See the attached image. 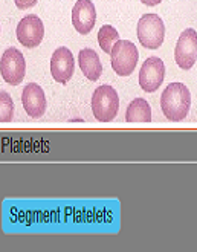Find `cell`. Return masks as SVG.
Instances as JSON below:
<instances>
[{
    "instance_id": "6da1fadb",
    "label": "cell",
    "mask_w": 197,
    "mask_h": 252,
    "mask_svg": "<svg viewBox=\"0 0 197 252\" xmlns=\"http://www.w3.org/2000/svg\"><path fill=\"white\" fill-rule=\"evenodd\" d=\"M191 107V94L184 83H171L161 95V109L168 121H184Z\"/></svg>"
},
{
    "instance_id": "7a4b0ae2",
    "label": "cell",
    "mask_w": 197,
    "mask_h": 252,
    "mask_svg": "<svg viewBox=\"0 0 197 252\" xmlns=\"http://www.w3.org/2000/svg\"><path fill=\"white\" fill-rule=\"evenodd\" d=\"M119 109V96L112 86H99L92 95V112L99 123H110L115 120Z\"/></svg>"
},
{
    "instance_id": "3957f363",
    "label": "cell",
    "mask_w": 197,
    "mask_h": 252,
    "mask_svg": "<svg viewBox=\"0 0 197 252\" xmlns=\"http://www.w3.org/2000/svg\"><path fill=\"white\" fill-rule=\"evenodd\" d=\"M139 60V52L136 49V44L129 40H119L110 54L112 69L119 77H129L133 73L136 64Z\"/></svg>"
},
{
    "instance_id": "277c9868",
    "label": "cell",
    "mask_w": 197,
    "mask_h": 252,
    "mask_svg": "<svg viewBox=\"0 0 197 252\" xmlns=\"http://www.w3.org/2000/svg\"><path fill=\"white\" fill-rule=\"evenodd\" d=\"M138 40L147 49H158L165 38V25L158 14H144L138 22Z\"/></svg>"
},
{
    "instance_id": "5b68a950",
    "label": "cell",
    "mask_w": 197,
    "mask_h": 252,
    "mask_svg": "<svg viewBox=\"0 0 197 252\" xmlns=\"http://www.w3.org/2000/svg\"><path fill=\"white\" fill-rule=\"evenodd\" d=\"M0 72L5 83L11 86H19L26 73V62L23 54L16 48H8L0 60Z\"/></svg>"
},
{
    "instance_id": "8992f818",
    "label": "cell",
    "mask_w": 197,
    "mask_h": 252,
    "mask_svg": "<svg viewBox=\"0 0 197 252\" xmlns=\"http://www.w3.org/2000/svg\"><path fill=\"white\" fill-rule=\"evenodd\" d=\"M174 60L184 70H190L197 62V32L196 29H185L179 35L174 49Z\"/></svg>"
},
{
    "instance_id": "52a82bcc",
    "label": "cell",
    "mask_w": 197,
    "mask_h": 252,
    "mask_svg": "<svg viewBox=\"0 0 197 252\" xmlns=\"http://www.w3.org/2000/svg\"><path fill=\"white\" fill-rule=\"evenodd\" d=\"M164 78H165L164 62L158 57L147 58L139 70V86L142 91L147 94L156 92L164 83Z\"/></svg>"
},
{
    "instance_id": "ba28073f",
    "label": "cell",
    "mask_w": 197,
    "mask_h": 252,
    "mask_svg": "<svg viewBox=\"0 0 197 252\" xmlns=\"http://www.w3.org/2000/svg\"><path fill=\"white\" fill-rule=\"evenodd\" d=\"M44 37V26L40 17L35 14H29L23 17L17 25V40L25 48H37Z\"/></svg>"
},
{
    "instance_id": "9c48e42d",
    "label": "cell",
    "mask_w": 197,
    "mask_h": 252,
    "mask_svg": "<svg viewBox=\"0 0 197 252\" xmlns=\"http://www.w3.org/2000/svg\"><path fill=\"white\" fill-rule=\"evenodd\" d=\"M75 72V58L67 48H58L51 57V75L60 84H67Z\"/></svg>"
},
{
    "instance_id": "30bf717a",
    "label": "cell",
    "mask_w": 197,
    "mask_h": 252,
    "mask_svg": "<svg viewBox=\"0 0 197 252\" xmlns=\"http://www.w3.org/2000/svg\"><path fill=\"white\" fill-rule=\"evenodd\" d=\"M97 22V9L90 0H78L72 9V25L78 34L87 35Z\"/></svg>"
},
{
    "instance_id": "8fae6325",
    "label": "cell",
    "mask_w": 197,
    "mask_h": 252,
    "mask_svg": "<svg viewBox=\"0 0 197 252\" xmlns=\"http://www.w3.org/2000/svg\"><path fill=\"white\" fill-rule=\"evenodd\" d=\"M22 104L26 115L31 118H40L46 112V96L43 89L37 83H29L22 92Z\"/></svg>"
},
{
    "instance_id": "7c38bea8",
    "label": "cell",
    "mask_w": 197,
    "mask_h": 252,
    "mask_svg": "<svg viewBox=\"0 0 197 252\" xmlns=\"http://www.w3.org/2000/svg\"><path fill=\"white\" fill-rule=\"evenodd\" d=\"M78 64H80L83 75L87 80H90V81L99 80L101 73H102V64L99 62L98 54L94 49H90V48L81 49L78 54Z\"/></svg>"
},
{
    "instance_id": "4fadbf2b",
    "label": "cell",
    "mask_w": 197,
    "mask_h": 252,
    "mask_svg": "<svg viewBox=\"0 0 197 252\" xmlns=\"http://www.w3.org/2000/svg\"><path fill=\"white\" fill-rule=\"evenodd\" d=\"M127 123H150L151 121V107L144 98L133 99L126 112Z\"/></svg>"
},
{
    "instance_id": "5bb4252c",
    "label": "cell",
    "mask_w": 197,
    "mask_h": 252,
    "mask_svg": "<svg viewBox=\"0 0 197 252\" xmlns=\"http://www.w3.org/2000/svg\"><path fill=\"white\" fill-rule=\"evenodd\" d=\"M116 41H119V34L116 29L112 25L101 26V29L98 31V43H99V48L105 54H109V55L112 54V49Z\"/></svg>"
},
{
    "instance_id": "9a60e30c",
    "label": "cell",
    "mask_w": 197,
    "mask_h": 252,
    "mask_svg": "<svg viewBox=\"0 0 197 252\" xmlns=\"http://www.w3.org/2000/svg\"><path fill=\"white\" fill-rule=\"evenodd\" d=\"M14 113V102L6 92H0V121L9 123Z\"/></svg>"
},
{
    "instance_id": "2e32d148",
    "label": "cell",
    "mask_w": 197,
    "mask_h": 252,
    "mask_svg": "<svg viewBox=\"0 0 197 252\" xmlns=\"http://www.w3.org/2000/svg\"><path fill=\"white\" fill-rule=\"evenodd\" d=\"M38 0H14V3L19 9H28V8H33L37 5Z\"/></svg>"
},
{
    "instance_id": "e0dca14e",
    "label": "cell",
    "mask_w": 197,
    "mask_h": 252,
    "mask_svg": "<svg viewBox=\"0 0 197 252\" xmlns=\"http://www.w3.org/2000/svg\"><path fill=\"white\" fill-rule=\"evenodd\" d=\"M141 2L147 6H156L162 2V0H141Z\"/></svg>"
}]
</instances>
